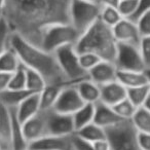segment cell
<instances>
[{"label": "cell", "mask_w": 150, "mask_h": 150, "mask_svg": "<svg viewBox=\"0 0 150 150\" xmlns=\"http://www.w3.org/2000/svg\"><path fill=\"white\" fill-rule=\"evenodd\" d=\"M72 0H5L2 18L11 33L39 46L52 26L70 24Z\"/></svg>", "instance_id": "6da1fadb"}, {"label": "cell", "mask_w": 150, "mask_h": 150, "mask_svg": "<svg viewBox=\"0 0 150 150\" xmlns=\"http://www.w3.org/2000/svg\"><path fill=\"white\" fill-rule=\"evenodd\" d=\"M9 46L17 52L22 64L27 68L37 71L44 78L46 84L61 88L70 86L59 66L54 54L34 45L16 33H11Z\"/></svg>", "instance_id": "7a4b0ae2"}, {"label": "cell", "mask_w": 150, "mask_h": 150, "mask_svg": "<svg viewBox=\"0 0 150 150\" xmlns=\"http://www.w3.org/2000/svg\"><path fill=\"white\" fill-rule=\"evenodd\" d=\"M117 44L112 28L105 25L100 19L81 34L75 43L78 54L93 52L104 61L114 63Z\"/></svg>", "instance_id": "3957f363"}, {"label": "cell", "mask_w": 150, "mask_h": 150, "mask_svg": "<svg viewBox=\"0 0 150 150\" xmlns=\"http://www.w3.org/2000/svg\"><path fill=\"white\" fill-rule=\"evenodd\" d=\"M54 54L61 70L70 84H76L77 82L88 78V72L83 70L80 65L79 54L73 44L62 46Z\"/></svg>", "instance_id": "277c9868"}, {"label": "cell", "mask_w": 150, "mask_h": 150, "mask_svg": "<svg viewBox=\"0 0 150 150\" xmlns=\"http://www.w3.org/2000/svg\"><path fill=\"white\" fill-rule=\"evenodd\" d=\"M101 6L98 2L88 0H72L70 6V24L81 35L99 19Z\"/></svg>", "instance_id": "5b68a950"}, {"label": "cell", "mask_w": 150, "mask_h": 150, "mask_svg": "<svg viewBox=\"0 0 150 150\" xmlns=\"http://www.w3.org/2000/svg\"><path fill=\"white\" fill-rule=\"evenodd\" d=\"M80 34L71 24H59L52 26L44 32L40 47L54 54L58 48L77 42Z\"/></svg>", "instance_id": "8992f818"}, {"label": "cell", "mask_w": 150, "mask_h": 150, "mask_svg": "<svg viewBox=\"0 0 150 150\" xmlns=\"http://www.w3.org/2000/svg\"><path fill=\"white\" fill-rule=\"evenodd\" d=\"M105 131L111 150H143L138 144L137 131L131 120H121Z\"/></svg>", "instance_id": "52a82bcc"}, {"label": "cell", "mask_w": 150, "mask_h": 150, "mask_svg": "<svg viewBox=\"0 0 150 150\" xmlns=\"http://www.w3.org/2000/svg\"><path fill=\"white\" fill-rule=\"evenodd\" d=\"M114 65L117 70L145 71L146 67L142 59L139 46L127 43L117 44Z\"/></svg>", "instance_id": "ba28073f"}, {"label": "cell", "mask_w": 150, "mask_h": 150, "mask_svg": "<svg viewBox=\"0 0 150 150\" xmlns=\"http://www.w3.org/2000/svg\"><path fill=\"white\" fill-rule=\"evenodd\" d=\"M84 104L86 103L78 94L76 86L74 84H70L62 88L52 110L62 114L73 115Z\"/></svg>", "instance_id": "9c48e42d"}, {"label": "cell", "mask_w": 150, "mask_h": 150, "mask_svg": "<svg viewBox=\"0 0 150 150\" xmlns=\"http://www.w3.org/2000/svg\"><path fill=\"white\" fill-rule=\"evenodd\" d=\"M48 135L69 137L75 134V125L72 115L62 114L50 109L47 110Z\"/></svg>", "instance_id": "30bf717a"}, {"label": "cell", "mask_w": 150, "mask_h": 150, "mask_svg": "<svg viewBox=\"0 0 150 150\" xmlns=\"http://www.w3.org/2000/svg\"><path fill=\"white\" fill-rule=\"evenodd\" d=\"M112 32L118 43H127L136 46L140 45L142 36L136 22L132 20L125 18L121 19L114 27H112Z\"/></svg>", "instance_id": "8fae6325"}, {"label": "cell", "mask_w": 150, "mask_h": 150, "mask_svg": "<svg viewBox=\"0 0 150 150\" xmlns=\"http://www.w3.org/2000/svg\"><path fill=\"white\" fill-rule=\"evenodd\" d=\"M22 125H23L25 137L29 143L43 137V136L48 135L47 110H40L37 114L26 120Z\"/></svg>", "instance_id": "7c38bea8"}, {"label": "cell", "mask_w": 150, "mask_h": 150, "mask_svg": "<svg viewBox=\"0 0 150 150\" xmlns=\"http://www.w3.org/2000/svg\"><path fill=\"white\" fill-rule=\"evenodd\" d=\"M72 147V136L46 135L30 142L29 148L32 150H66Z\"/></svg>", "instance_id": "4fadbf2b"}, {"label": "cell", "mask_w": 150, "mask_h": 150, "mask_svg": "<svg viewBox=\"0 0 150 150\" xmlns=\"http://www.w3.org/2000/svg\"><path fill=\"white\" fill-rule=\"evenodd\" d=\"M117 69L114 63L109 61H100L94 68L88 72V78L98 86L109 83L116 80Z\"/></svg>", "instance_id": "5bb4252c"}, {"label": "cell", "mask_w": 150, "mask_h": 150, "mask_svg": "<svg viewBox=\"0 0 150 150\" xmlns=\"http://www.w3.org/2000/svg\"><path fill=\"white\" fill-rule=\"evenodd\" d=\"M121 120H125V119H121L116 114L112 106H109L101 101L95 104L94 123L98 125L99 127L103 129H108V127L117 125Z\"/></svg>", "instance_id": "9a60e30c"}, {"label": "cell", "mask_w": 150, "mask_h": 150, "mask_svg": "<svg viewBox=\"0 0 150 150\" xmlns=\"http://www.w3.org/2000/svg\"><path fill=\"white\" fill-rule=\"evenodd\" d=\"M100 101L109 106H114L127 98V88L119 83L117 80L100 86Z\"/></svg>", "instance_id": "2e32d148"}, {"label": "cell", "mask_w": 150, "mask_h": 150, "mask_svg": "<svg viewBox=\"0 0 150 150\" xmlns=\"http://www.w3.org/2000/svg\"><path fill=\"white\" fill-rule=\"evenodd\" d=\"M0 149L11 150V113L0 103Z\"/></svg>", "instance_id": "e0dca14e"}, {"label": "cell", "mask_w": 150, "mask_h": 150, "mask_svg": "<svg viewBox=\"0 0 150 150\" xmlns=\"http://www.w3.org/2000/svg\"><path fill=\"white\" fill-rule=\"evenodd\" d=\"M16 109L17 117L22 123L36 115L40 110L39 94H31L19 105Z\"/></svg>", "instance_id": "ac0fdd59"}, {"label": "cell", "mask_w": 150, "mask_h": 150, "mask_svg": "<svg viewBox=\"0 0 150 150\" xmlns=\"http://www.w3.org/2000/svg\"><path fill=\"white\" fill-rule=\"evenodd\" d=\"M11 113V150H27L29 142L24 134L23 125L18 119L15 108H9Z\"/></svg>", "instance_id": "d6986e66"}, {"label": "cell", "mask_w": 150, "mask_h": 150, "mask_svg": "<svg viewBox=\"0 0 150 150\" xmlns=\"http://www.w3.org/2000/svg\"><path fill=\"white\" fill-rule=\"evenodd\" d=\"M116 80L127 88L148 84L145 71L117 70Z\"/></svg>", "instance_id": "ffe728a7"}, {"label": "cell", "mask_w": 150, "mask_h": 150, "mask_svg": "<svg viewBox=\"0 0 150 150\" xmlns=\"http://www.w3.org/2000/svg\"><path fill=\"white\" fill-rule=\"evenodd\" d=\"M77 88V92L84 103H91V104H96L100 101L101 98V91L100 86L95 83L94 81L86 78L81 81L74 84Z\"/></svg>", "instance_id": "44dd1931"}, {"label": "cell", "mask_w": 150, "mask_h": 150, "mask_svg": "<svg viewBox=\"0 0 150 150\" xmlns=\"http://www.w3.org/2000/svg\"><path fill=\"white\" fill-rule=\"evenodd\" d=\"M33 94L27 88L25 90H7L0 93V103L8 108H17L29 95Z\"/></svg>", "instance_id": "7402d4cb"}, {"label": "cell", "mask_w": 150, "mask_h": 150, "mask_svg": "<svg viewBox=\"0 0 150 150\" xmlns=\"http://www.w3.org/2000/svg\"><path fill=\"white\" fill-rule=\"evenodd\" d=\"M75 136L90 144L99 141V140H103L107 138L105 129L99 127L98 125H96V123H94V122L90 123V125H86V127H81V129H79L78 131H76Z\"/></svg>", "instance_id": "603a6c76"}, {"label": "cell", "mask_w": 150, "mask_h": 150, "mask_svg": "<svg viewBox=\"0 0 150 150\" xmlns=\"http://www.w3.org/2000/svg\"><path fill=\"white\" fill-rule=\"evenodd\" d=\"M95 115V104L86 103L81 108L78 109L74 114L72 115L73 121L75 125V133L81 127L94 122Z\"/></svg>", "instance_id": "cb8c5ba5"}, {"label": "cell", "mask_w": 150, "mask_h": 150, "mask_svg": "<svg viewBox=\"0 0 150 150\" xmlns=\"http://www.w3.org/2000/svg\"><path fill=\"white\" fill-rule=\"evenodd\" d=\"M61 90H62L61 86L46 84L45 88L39 93L40 108H41V110H50V109L54 108V105L58 100Z\"/></svg>", "instance_id": "d4e9b609"}, {"label": "cell", "mask_w": 150, "mask_h": 150, "mask_svg": "<svg viewBox=\"0 0 150 150\" xmlns=\"http://www.w3.org/2000/svg\"><path fill=\"white\" fill-rule=\"evenodd\" d=\"M20 65L21 61L11 46L0 54V72L13 73Z\"/></svg>", "instance_id": "484cf974"}, {"label": "cell", "mask_w": 150, "mask_h": 150, "mask_svg": "<svg viewBox=\"0 0 150 150\" xmlns=\"http://www.w3.org/2000/svg\"><path fill=\"white\" fill-rule=\"evenodd\" d=\"M46 86L44 78L37 72L26 67V88L33 94H39Z\"/></svg>", "instance_id": "4316f807"}, {"label": "cell", "mask_w": 150, "mask_h": 150, "mask_svg": "<svg viewBox=\"0 0 150 150\" xmlns=\"http://www.w3.org/2000/svg\"><path fill=\"white\" fill-rule=\"evenodd\" d=\"M131 122L139 133H150V112L143 107L137 108Z\"/></svg>", "instance_id": "83f0119b"}, {"label": "cell", "mask_w": 150, "mask_h": 150, "mask_svg": "<svg viewBox=\"0 0 150 150\" xmlns=\"http://www.w3.org/2000/svg\"><path fill=\"white\" fill-rule=\"evenodd\" d=\"M150 93V86L149 84H144V86H135V88H127V98L131 101V103L135 107L139 108L143 105L146 97Z\"/></svg>", "instance_id": "f1b7e54d"}, {"label": "cell", "mask_w": 150, "mask_h": 150, "mask_svg": "<svg viewBox=\"0 0 150 150\" xmlns=\"http://www.w3.org/2000/svg\"><path fill=\"white\" fill-rule=\"evenodd\" d=\"M121 19L120 13L118 11L117 7L114 6H102L100 13V20L105 24V25L109 26V27H114Z\"/></svg>", "instance_id": "f546056e"}, {"label": "cell", "mask_w": 150, "mask_h": 150, "mask_svg": "<svg viewBox=\"0 0 150 150\" xmlns=\"http://www.w3.org/2000/svg\"><path fill=\"white\" fill-rule=\"evenodd\" d=\"M112 108L114 109L116 114L121 119H127V120H131L133 115L135 114L136 110H137V107L134 106L127 98L115 104L114 106H112Z\"/></svg>", "instance_id": "4dcf8cb0"}, {"label": "cell", "mask_w": 150, "mask_h": 150, "mask_svg": "<svg viewBox=\"0 0 150 150\" xmlns=\"http://www.w3.org/2000/svg\"><path fill=\"white\" fill-rule=\"evenodd\" d=\"M8 88L11 90H25L26 88V66L21 63L18 69L11 73Z\"/></svg>", "instance_id": "1f68e13d"}, {"label": "cell", "mask_w": 150, "mask_h": 150, "mask_svg": "<svg viewBox=\"0 0 150 150\" xmlns=\"http://www.w3.org/2000/svg\"><path fill=\"white\" fill-rule=\"evenodd\" d=\"M139 0H120L117 5V9L121 17L125 19H133L138 9Z\"/></svg>", "instance_id": "d6a6232c"}, {"label": "cell", "mask_w": 150, "mask_h": 150, "mask_svg": "<svg viewBox=\"0 0 150 150\" xmlns=\"http://www.w3.org/2000/svg\"><path fill=\"white\" fill-rule=\"evenodd\" d=\"M11 35V31L5 20L3 18L0 19V54L9 47Z\"/></svg>", "instance_id": "836d02e7"}, {"label": "cell", "mask_w": 150, "mask_h": 150, "mask_svg": "<svg viewBox=\"0 0 150 150\" xmlns=\"http://www.w3.org/2000/svg\"><path fill=\"white\" fill-rule=\"evenodd\" d=\"M79 54L80 65L83 68V70H86V72H88L100 61H102V59L99 58L97 54H93V52H81V54Z\"/></svg>", "instance_id": "e575fe53"}, {"label": "cell", "mask_w": 150, "mask_h": 150, "mask_svg": "<svg viewBox=\"0 0 150 150\" xmlns=\"http://www.w3.org/2000/svg\"><path fill=\"white\" fill-rule=\"evenodd\" d=\"M136 24L142 37L150 36V11L140 16L136 20Z\"/></svg>", "instance_id": "d590c367"}, {"label": "cell", "mask_w": 150, "mask_h": 150, "mask_svg": "<svg viewBox=\"0 0 150 150\" xmlns=\"http://www.w3.org/2000/svg\"><path fill=\"white\" fill-rule=\"evenodd\" d=\"M139 50L140 52H141L142 59H143L146 69H150V36L142 37L139 45Z\"/></svg>", "instance_id": "8d00e7d4"}, {"label": "cell", "mask_w": 150, "mask_h": 150, "mask_svg": "<svg viewBox=\"0 0 150 150\" xmlns=\"http://www.w3.org/2000/svg\"><path fill=\"white\" fill-rule=\"evenodd\" d=\"M72 146L75 150H95L90 143L84 142L83 140L76 137L75 134L72 136Z\"/></svg>", "instance_id": "74e56055"}, {"label": "cell", "mask_w": 150, "mask_h": 150, "mask_svg": "<svg viewBox=\"0 0 150 150\" xmlns=\"http://www.w3.org/2000/svg\"><path fill=\"white\" fill-rule=\"evenodd\" d=\"M137 141L143 150H150V133L137 132Z\"/></svg>", "instance_id": "f35d334b"}, {"label": "cell", "mask_w": 150, "mask_h": 150, "mask_svg": "<svg viewBox=\"0 0 150 150\" xmlns=\"http://www.w3.org/2000/svg\"><path fill=\"white\" fill-rule=\"evenodd\" d=\"M150 11V0H139V4H138V9L136 11L135 16L133 17V19H131L132 21L136 22V20L142 16L143 13H147Z\"/></svg>", "instance_id": "ab89813d"}, {"label": "cell", "mask_w": 150, "mask_h": 150, "mask_svg": "<svg viewBox=\"0 0 150 150\" xmlns=\"http://www.w3.org/2000/svg\"><path fill=\"white\" fill-rule=\"evenodd\" d=\"M11 77V73L0 72V93L8 88Z\"/></svg>", "instance_id": "60d3db41"}, {"label": "cell", "mask_w": 150, "mask_h": 150, "mask_svg": "<svg viewBox=\"0 0 150 150\" xmlns=\"http://www.w3.org/2000/svg\"><path fill=\"white\" fill-rule=\"evenodd\" d=\"M92 147L94 148L95 150H111V146L109 141L106 139H103V140H99L97 142H94V143L91 144Z\"/></svg>", "instance_id": "b9f144b4"}, {"label": "cell", "mask_w": 150, "mask_h": 150, "mask_svg": "<svg viewBox=\"0 0 150 150\" xmlns=\"http://www.w3.org/2000/svg\"><path fill=\"white\" fill-rule=\"evenodd\" d=\"M120 0H98V3L101 6H114L117 7Z\"/></svg>", "instance_id": "7bdbcfd3"}, {"label": "cell", "mask_w": 150, "mask_h": 150, "mask_svg": "<svg viewBox=\"0 0 150 150\" xmlns=\"http://www.w3.org/2000/svg\"><path fill=\"white\" fill-rule=\"evenodd\" d=\"M141 107H143L144 109H146V110L149 111V112H150V93L148 94V96L146 97L145 101H144L143 105H142Z\"/></svg>", "instance_id": "ee69618b"}, {"label": "cell", "mask_w": 150, "mask_h": 150, "mask_svg": "<svg viewBox=\"0 0 150 150\" xmlns=\"http://www.w3.org/2000/svg\"><path fill=\"white\" fill-rule=\"evenodd\" d=\"M4 4H5V0H0V19H2Z\"/></svg>", "instance_id": "f6af8a7d"}, {"label": "cell", "mask_w": 150, "mask_h": 150, "mask_svg": "<svg viewBox=\"0 0 150 150\" xmlns=\"http://www.w3.org/2000/svg\"><path fill=\"white\" fill-rule=\"evenodd\" d=\"M145 73H146V76H147V79H148V84L150 86V69H146Z\"/></svg>", "instance_id": "bcb514c9"}, {"label": "cell", "mask_w": 150, "mask_h": 150, "mask_svg": "<svg viewBox=\"0 0 150 150\" xmlns=\"http://www.w3.org/2000/svg\"><path fill=\"white\" fill-rule=\"evenodd\" d=\"M66 150H75V149H74V148H73V146H72V147H71V148H69V149H66Z\"/></svg>", "instance_id": "7dc6e473"}, {"label": "cell", "mask_w": 150, "mask_h": 150, "mask_svg": "<svg viewBox=\"0 0 150 150\" xmlns=\"http://www.w3.org/2000/svg\"><path fill=\"white\" fill-rule=\"evenodd\" d=\"M88 1H94V2H98V0H88Z\"/></svg>", "instance_id": "c3c4849f"}, {"label": "cell", "mask_w": 150, "mask_h": 150, "mask_svg": "<svg viewBox=\"0 0 150 150\" xmlns=\"http://www.w3.org/2000/svg\"><path fill=\"white\" fill-rule=\"evenodd\" d=\"M27 150H32V149H30V148H28V149Z\"/></svg>", "instance_id": "681fc988"}, {"label": "cell", "mask_w": 150, "mask_h": 150, "mask_svg": "<svg viewBox=\"0 0 150 150\" xmlns=\"http://www.w3.org/2000/svg\"><path fill=\"white\" fill-rule=\"evenodd\" d=\"M0 150H1V149H0Z\"/></svg>", "instance_id": "f907efd6"}]
</instances>
